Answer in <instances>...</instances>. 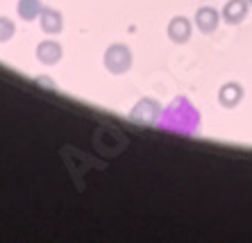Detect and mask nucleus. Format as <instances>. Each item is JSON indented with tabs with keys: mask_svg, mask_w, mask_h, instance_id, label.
<instances>
[{
	"mask_svg": "<svg viewBox=\"0 0 252 243\" xmlns=\"http://www.w3.org/2000/svg\"><path fill=\"white\" fill-rule=\"evenodd\" d=\"M246 2H248V5H250V7H252V0H246Z\"/></svg>",
	"mask_w": 252,
	"mask_h": 243,
	"instance_id": "9b49d317",
	"label": "nucleus"
},
{
	"mask_svg": "<svg viewBox=\"0 0 252 243\" xmlns=\"http://www.w3.org/2000/svg\"><path fill=\"white\" fill-rule=\"evenodd\" d=\"M36 60L46 66L57 64V61L62 60V46H59L57 41H50V39H48V41H41L36 46Z\"/></svg>",
	"mask_w": 252,
	"mask_h": 243,
	"instance_id": "0eeeda50",
	"label": "nucleus"
},
{
	"mask_svg": "<svg viewBox=\"0 0 252 243\" xmlns=\"http://www.w3.org/2000/svg\"><path fill=\"white\" fill-rule=\"evenodd\" d=\"M250 14V5H248L246 0H227V5L223 7V18L225 23L229 25H239L243 23Z\"/></svg>",
	"mask_w": 252,
	"mask_h": 243,
	"instance_id": "39448f33",
	"label": "nucleus"
},
{
	"mask_svg": "<svg viewBox=\"0 0 252 243\" xmlns=\"http://www.w3.org/2000/svg\"><path fill=\"white\" fill-rule=\"evenodd\" d=\"M41 9H43L41 0H18V5H16V12L23 21H34V18H39Z\"/></svg>",
	"mask_w": 252,
	"mask_h": 243,
	"instance_id": "6e6552de",
	"label": "nucleus"
},
{
	"mask_svg": "<svg viewBox=\"0 0 252 243\" xmlns=\"http://www.w3.org/2000/svg\"><path fill=\"white\" fill-rule=\"evenodd\" d=\"M193 34V23L187 16H173L168 23V39L173 43H187Z\"/></svg>",
	"mask_w": 252,
	"mask_h": 243,
	"instance_id": "f03ea898",
	"label": "nucleus"
},
{
	"mask_svg": "<svg viewBox=\"0 0 252 243\" xmlns=\"http://www.w3.org/2000/svg\"><path fill=\"white\" fill-rule=\"evenodd\" d=\"M150 105H153V100H150V98L141 100L139 105H136L134 109H132V119L139 121V123H143V121H146V123H153V121L157 119V116H155V114H148V107H150Z\"/></svg>",
	"mask_w": 252,
	"mask_h": 243,
	"instance_id": "1a4fd4ad",
	"label": "nucleus"
},
{
	"mask_svg": "<svg viewBox=\"0 0 252 243\" xmlns=\"http://www.w3.org/2000/svg\"><path fill=\"white\" fill-rule=\"evenodd\" d=\"M39 23H41V30L46 32V34H57V32H62V28H64V18H62V14H59L57 9H53V7H43L41 14H39Z\"/></svg>",
	"mask_w": 252,
	"mask_h": 243,
	"instance_id": "423d86ee",
	"label": "nucleus"
},
{
	"mask_svg": "<svg viewBox=\"0 0 252 243\" xmlns=\"http://www.w3.org/2000/svg\"><path fill=\"white\" fill-rule=\"evenodd\" d=\"M14 32H16V25H14L12 18L0 16V43L9 41V39L14 36Z\"/></svg>",
	"mask_w": 252,
	"mask_h": 243,
	"instance_id": "9d476101",
	"label": "nucleus"
},
{
	"mask_svg": "<svg viewBox=\"0 0 252 243\" xmlns=\"http://www.w3.org/2000/svg\"><path fill=\"white\" fill-rule=\"evenodd\" d=\"M132 66V50L123 43H114L105 50V68L114 75H123Z\"/></svg>",
	"mask_w": 252,
	"mask_h": 243,
	"instance_id": "f257e3e1",
	"label": "nucleus"
},
{
	"mask_svg": "<svg viewBox=\"0 0 252 243\" xmlns=\"http://www.w3.org/2000/svg\"><path fill=\"white\" fill-rule=\"evenodd\" d=\"M243 87L239 82H225L220 89H218V102L225 107V109H234L239 107V102L243 100Z\"/></svg>",
	"mask_w": 252,
	"mask_h": 243,
	"instance_id": "20e7f679",
	"label": "nucleus"
},
{
	"mask_svg": "<svg viewBox=\"0 0 252 243\" xmlns=\"http://www.w3.org/2000/svg\"><path fill=\"white\" fill-rule=\"evenodd\" d=\"M193 23L202 34H211V32L218 30V23H220V14L214 9V7H200L193 16Z\"/></svg>",
	"mask_w": 252,
	"mask_h": 243,
	"instance_id": "7ed1b4c3",
	"label": "nucleus"
}]
</instances>
